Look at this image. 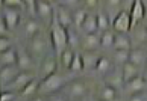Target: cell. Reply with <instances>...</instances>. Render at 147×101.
I'll return each mask as SVG.
<instances>
[{
  "instance_id": "cell-1",
  "label": "cell",
  "mask_w": 147,
  "mask_h": 101,
  "mask_svg": "<svg viewBox=\"0 0 147 101\" xmlns=\"http://www.w3.org/2000/svg\"><path fill=\"white\" fill-rule=\"evenodd\" d=\"M68 27H65V26H62L59 21L55 18V21H53V26H52V44L53 47H55V51L56 53H61L68 47Z\"/></svg>"
},
{
  "instance_id": "cell-2",
  "label": "cell",
  "mask_w": 147,
  "mask_h": 101,
  "mask_svg": "<svg viewBox=\"0 0 147 101\" xmlns=\"http://www.w3.org/2000/svg\"><path fill=\"white\" fill-rule=\"evenodd\" d=\"M62 84H64V77L59 76L58 72H55L49 77H44V80L40 84V92H42V94L55 92L59 88H62Z\"/></svg>"
},
{
  "instance_id": "cell-3",
  "label": "cell",
  "mask_w": 147,
  "mask_h": 101,
  "mask_svg": "<svg viewBox=\"0 0 147 101\" xmlns=\"http://www.w3.org/2000/svg\"><path fill=\"white\" fill-rule=\"evenodd\" d=\"M112 29L118 33H127L132 29V21H130V14L126 11H121L112 21Z\"/></svg>"
},
{
  "instance_id": "cell-4",
  "label": "cell",
  "mask_w": 147,
  "mask_h": 101,
  "mask_svg": "<svg viewBox=\"0 0 147 101\" xmlns=\"http://www.w3.org/2000/svg\"><path fill=\"white\" fill-rule=\"evenodd\" d=\"M146 15V8L143 0H134L132 6H130V21H132V27L138 23L140 20H143Z\"/></svg>"
},
{
  "instance_id": "cell-5",
  "label": "cell",
  "mask_w": 147,
  "mask_h": 101,
  "mask_svg": "<svg viewBox=\"0 0 147 101\" xmlns=\"http://www.w3.org/2000/svg\"><path fill=\"white\" fill-rule=\"evenodd\" d=\"M146 83H144V78L137 76L135 78H132V80H129L124 83V92H126L127 95H134V94H138L144 89Z\"/></svg>"
},
{
  "instance_id": "cell-6",
  "label": "cell",
  "mask_w": 147,
  "mask_h": 101,
  "mask_svg": "<svg viewBox=\"0 0 147 101\" xmlns=\"http://www.w3.org/2000/svg\"><path fill=\"white\" fill-rule=\"evenodd\" d=\"M55 18H56L62 26H65V27H70V26L73 24V14L70 12V11L65 8V6H62V5H59V6L56 8Z\"/></svg>"
},
{
  "instance_id": "cell-7",
  "label": "cell",
  "mask_w": 147,
  "mask_h": 101,
  "mask_svg": "<svg viewBox=\"0 0 147 101\" xmlns=\"http://www.w3.org/2000/svg\"><path fill=\"white\" fill-rule=\"evenodd\" d=\"M88 92V86L84 82H73L68 88V95L70 98H82Z\"/></svg>"
},
{
  "instance_id": "cell-8",
  "label": "cell",
  "mask_w": 147,
  "mask_h": 101,
  "mask_svg": "<svg viewBox=\"0 0 147 101\" xmlns=\"http://www.w3.org/2000/svg\"><path fill=\"white\" fill-rule=\"evenodd\" d=\"M52 5L49 0H38L36 3V15L42 20H49L52 17Z\"/></svg>"
},
{
  "instance_id": "cell-9",
  "label": "cell",
  "mask_w": 147,
  "mask_h": 101,
  "mask_svg": "<svg viewBox=\"0 0 147 101\" xmlns=\"http://www.w3.org/2000/svg\"><path fill=\"white\" fill-rule=\"evenodd\" d=\"M99 45H100V36L96 35V33H86V36L82 41V47L85 50H88V51L97 50Z\"/></svg>"
},
{
  "instance_id": "cell-10",
  "label": "cell",
  "mask_w": 147,
  "mask_h": 101,
  "mask_svg": "<svg viewBox=\"0 0 147 101\" xmlns=\"http://www.w3.org/2000/svg\"><path fill=\"white\" fill-rule=\"evenodd\" d=\"M56 59H55V56H47L44 62H42V65H41V71H42V77H49V76H52V74H55L56 72Z\"/></svg>"
},
{
  "instance_id": "cell-11",
  "label": "cell",
  "mask_w": 147,
  "mask_h": 101,
  "mask_svg": "<svg viewBox=\"0 0 147 101\" xmlns=\"http://www.w3.org/2000/svg\"><path fill=\"white\" fill-rule=\"evenodd\" d=\"M30 80H32L30 74H28V72H18L17 76H15L14 80L11 82V86H12V89H15V91H21V89H23Z\"/></svg>"
},
{
  "instance_id": "cell-12",
  "label": "cell",
  "mask_w": 147,
  "mask_h": 101,
  "mask_svg": "<svg viewBox=\"0 0 147 101\" xmlns=\"http://www.w3.org/2000/svg\"><path fill=\"white\" fill-rule=\"evenodd\" d=\"M3 18H5V21H6V24H8L9 29H15V27H17V24H18V21H20L18 11L6 8V9H5V12H3Z\"/></svg>"
},
{
  "instance_id": "cell-13",
  "label": "cell",
  "mask_w": 147,
  "mask_h": 101,
  "mask_svg": "<svg viewBox=\"0 0 147 101\" xmlns=\"http://www.w3.org/2000/svg\"><path fill=\"white\" fill-rule=\"evenodd\" d=\"M17 60H18V54L12 49L2 51V54H0V63H2V66H9V65L12 66L17 63Z\"/></svg>"
},
{
  "instance_id": "cell-14",
  "label": "cell",
  "mask_w": 147,
  "mask_h": 101,
  "mask_svg": "<svg viewBox=\"0 0 147 101\" xmlns=\"http://www.w3.org/2000/svg\"><path fill=\"white\" fill-rule=\"evenodd\" d=\"M138 65H135V63H132L130 60H127L126 63L123 65V78H124V83L132 80V78H135L138 76Z\"/></svg>"
},
{
  "instance_id": "cell-15",
  "label": "cell",
  "mask_w": 147,
  "mask_h": 101,
  "mask_svg": "<svg viewBox=\"0 0 147 101\" xmlns=\"http://www.w3.org/2000/svg\"><path fill=\"white\" fill-rule=\"evenodd\" d=\"M46 49V42L44 39L41 38V36H34V38H30V47L29 50L34 56H40L42 51Z\"/></svg>"
},
{
  "instance_id": "cell-16",
  "label": "cell",
  "mask_w": 147,
  "mask_h": 101,
  "mask_svg": "<svg viewBox=\"0 0 147 101\" xmlns=\"http://www.w3.org/2000/svg\"><path fill=\"white\" fill-rule=\"evenodd\" d=\"M112 47L115 50H130L132 44H130V39L127 38V36L120 33V35H115V39H114V45Z\"/></svg>"
},
{
  "instance_id": "cell-17",
  "label": "cell",
  "mask_w": 147,
  "mask_h": 101,
  "mask_svg": "<svg viewBox=\"0 0 147 101\" xmlns=\"http://www.w3.org/2000/svg\"><path fill=\"white\" fill-rule=\"evenodd\" d=\"M124 83V78H123V71H115L112 72L111 76L106 77V84H111L114 88H120L121 84Z\"/></svg>"
},
{
  "instance_id": "cell-18",
  "label": "cell",
  "mask_w": 147,
  "mask_h": 101,
  "mask_svg": "<svg viewBox=\"0 0 147 101\" xmlns=\"http://www.w3.org/2000/svg\"><path fill=\"white\" fill-rule=\"evenodd\" d=\"M84 30L86 33H96L97 30H99V24H97V17L96 15H88L84 23Z\"/></svg>"
},
{
  "instance_id": "cell-19",
  "label": "cell",
  "mask_w": 147,
  "mask_h": 101,
  "mask_svg": "<svg viewBox=\"0 0 147 101\" xmlns=\"http://www.w3.org/2000/svg\"><path fill=\"white\" fill-rule=\"evenodd\" d=\"M15 78V74H14V70L9 66H2V71H0V82H2V84H11V82H12Z\"/></svg>"
},
{
  "instance_id": "cell-20",
  "label": "cell",
  "mask_w": 147,
  "mask_h": 101,
  "mask_svg": "<svg viewBox=\"0 0 147 101\" xmlns=\"http://www.w3.org/2000/svg\"><path fill=\"white\" fill-rule=\"evenodd\" d=\"M36 91H40V83H38L35 78H32V80L20 91V94H21V97H30V95H34Z\"/></svg>"
},
{
  "instance_id": "cell-21",
  "label": "cell",
  "mask_w": 147,
  "mask_h": 101,
  "mask_svg": "<svg viewBox=\"0 0 147 101\" xmlns=\"http://www.w3.org/2000/svg\"><path fill=\"white\" fill-rule=\"evenodd\" d=\"M100 98L105 100V101H114V100L117 98L115 88L111 86V84H106V86L102 89V92H100Z\"/></svg>"
},
{
  "instance_id": "cell-22",
  "label": "cell",
  "mask_w": 147,
  "mask_h": 101,
  "mask_svg": "<svg viewBox=\"0 0 147 101\" xmlns=\"http://www.w3.org/2000/svg\"><path fill=\"white\" fill-rule=\"evenodd\" d=\"M17 66H18V70H21V71H26V70H29V68H32L30 56L24 54V53H20V54H18V60H17Z\"/></svg>"
},
{
  "instance_id": "cell-23",
  "label": "cell",
  "mask_w": 147,
  "mask_h": 101,
  "mask_svg": "<svg viewBox=\"0 0 147 101\" xmlns=\"http://www.w3.org/2000/svg\"><path fill=\"white\" fill-rule=\"evenodd\" d=\"M40 32V24L36 23L35 20H30L26 23V27H24V33L28 38H34V36H36V33Z\"/></svg>"
},
{
  "instance_id": "cell-24",
  "label": "cell",
  "mask_w": 147,
  "mask_h": 101,
  "mask_svg": "<svg viewBox=\"0 0 147 101\" xmlns=\"http://www.w3.org/2000/svg\"><path fill=\"white\" fill-rule=\"evenodd\" d=\"M86 17H88V14H86L85 9H78L76 12L73 14V24L76 26V27H82Z\"/></svg>"
},
{
  "instance_id": "cell-25",
  "label": "cell",
  "mask_w": 147,
  "mask_h": 101,
  "mask_svg": "<svg viewBox=\"0 0 147 101\" xmlns=\"http://www.w3.org/2000/svg\"><path fill=\"white\" fill-rule=\"evenodd\" d=\"M144 59H146V56H144V53L143 50H132L130 49V56H129V60L135 63V65H143L144 63Z\"/></svg>"
},
{
  "instance_id": "cell-26",
  "label": "cell",
  "mask_w": 147,
  "mask_h": 101,
  "mask_svg": "<svg viewBox=\"0 0 147 101\" xmlns=\"http://www.w3.org/2000/svg\"><path fill=\"white\" fill-rule=\"evenodd\" d=\"M130 56V50H115L114 51V60L115 63H120V65H124L129 60Z\"/></svg>"
},
{
  "instance_id": "cell-27",
  "label": "cell",
  "mask_w": 147,
  "mask_h": 101,
  "mask_svg": "<svg viewBox=\"0 0 147 101\" xmlns=\"http://www.w3.org/2000/svg\"><path fill=\"white\" fill-rule=\"evenodd\" d=\"M73 59H74V53L70 50V49H65V50L61 53V63H62L64 68H68V70H70Z\"/></svg>"
},
{
  "instance_id": "cell-28",
  "label": "cell",
  "mask_w": 147,
  "mask_h": 101,
  "mask_svg": "<svg viewBox=\"0 0 147 101\" xmlns=\"http://www.w3.org/2000/svg\"><path fill=\"white\" fill-rule=\"evenodd\" d=\"M114 39H115V35L109 30H105V33L102 35L100 38V45L103 49H108V47H112L114 45Z\"/></svg>"
},
{
  "instance_id": "cell-29",
  "label": "cell",
  "mask_w": 147,
  "mask_h": 101,
  "mask_svg": "<svg viewBox=\"0 0 147 101\" xmlns=\"http://www.w3.org/2000/svg\"><path fill=\"white\" fill-rule=\"evenodd\" d=\"M85 68V62H84V56L80 54H74V59L71 62V66H70V71L73 72H79Z\"/></svg>"
},
{
  "instance_id": "cell-30",
  "label": "cell",
  "mask_w": 147,
  "mask_h": 101,
  "mask_svg": "<svg viewBox=\"0 0 147 101\" xmlns=\"http://www.w3.org/2000/svg\"><path fill=\"white\" fill-rule=\"evenodd\" d=\"M111 70V60L108 59V57H99V60H97V65H96V71H99L100 74L102 72H108Z\"/></svg>"
},
{
  "instance_id": "cell-31",
  "label": "cell",
  "mask_w": 147,
  "mask_h": 101,
  "mask_svg": "<svg viewBox=\"0 0 147 101\" xmlns=\"http://www.w3.org/2000/svg\"><path fill=\"white\" fill-rule=\"evenodd\" d=\"M97 24H99V30L105 32L109 27V20H108V17L105 14H99L97 15Z\"/></svg>"
},
{
  "instance_id": "cell-32",
  "label": "cell",
  "mask_w": 147,
  "mask_h": 101,
  "mask_svg": "<svg viewBox=\"0 0 147 101\" xmlns=\"http://www.w3.org/2000/svg\"><path fill=\"white\" fill-rule=\"evenodd\" d=\"M2 3L8 8H21V6H24V0H2Z\"/></svg>"
},
{
  "instance_id": "cell-33",
  "label": "cell",
  "mask_w": 147,
  "mask_h": 101,
  "mask_svg": "<svg viewBox=\"0 0 147 101\" xmlns=\"http://www.w3.org/2000/svg\"><path fill=\"white\" fill-rule=\"evenodd\" d=\"M36 3L38 0H24V6L28 8V11L32 15H36Z\"/></svg>"
},
{
  "instance_id": "cell-34",
  "label": "cell",
  "mask_w": 147,
  "mask_h": 101,
  "mask_svg": "<svg viewBox=\"0 0 147 101\" xmlns=\"http://www.w3.org/2000/svg\"><path fill=\"white\" fill-rule=\"evenodd\" d=\"M8 49H11L9 39L6 38V36H0V53H2V51H6Z\"/></svg>"
},
{
  "instance_id": "cell-35",
  "label": "cell",
  "mask_w": 147,
  "mask_h": 101,
  "mask_svg": "<svg viewBox=\"0 0 147 101\" xmlns=\"http://www.w3.org/2000/svg\"><path fill=\"white\" fill-rule=\"evenodd\" d=\"M0 100L2 101H12V100H15V94L12 91H3Z\"/></svg>"
},
{
  "instance_id": "cell-36",
  "label": "cell",
  "mask_w": 147,
  "mask_h": 101,
  "mask_svg": "<svg viewBox=\"0 0 147 101\" xmlns=\"http://www.w3.org/2000/svg\"><path fill=\"white\" fill-rule=\"evenodd\" d=\"M8 24L6 21H5V18L2 17V20H0V36H6L8 35Z\"/></svg>"
},
{
  "instance_id": "cell-37",
  "label": "cell",
  "mask_w": 147,
  "mask_h": 101,
  "mask_svg": "<svg viewBox=\"0 0 147 101\" xmlns=\"http://www.w3.org/2000/svg\"><path fill=\"white\" fill-rule=\"evenodd\" d=\"M99 5V0H85V6L90 9H94Z\"/></svg>"
},
{
  "instance_id": "cell-38",
  "label": "cell",
  "mask_w": 147,
  "mask_h": 101,
  "mask_svg": "<svg viewBox=\"0 0 147 101\" xmlns=\"http://www.w3.org/2000/svg\"><path fill=\"white\" fill-rule=\"evenodd\" d=\"M108 5H109L111 8H117L121 5V0H108Z\"/></svg>"
},
{
  "instance_id": "cell-39",
  "label": "cell",
  "mask_w": 147,
  "mask_h": 101,
  "mask_svg": "<svg viewBox=\"0 0 147 101\" xmlns=\"http://www.w3.org/2000/svg\"><path fill=\"white\" fill-rule=\"evenodd\" d=\"M65 3H67V5H76V3H78V0H65Z\"/></svg>"
},
{
  "instance_id": "cell-40",
  "label": "cell",
  "mask_w": 147,
  "mask_h": 101,
  "mask_svg": "<svg viewBox=\"0 0 147 101\" xmlns=\"http://www.w3.org/2000/svg\"><path fill=\"white\" fill-rule=\"evenodd\" d=\"M146 80H147V66H146Z\"/></svg>"
},
{
  "instance_id": "cell-41",
  "label": "cell",
  "mask_w": 147,
  "mask_h": 101,
  "mask_svg": "<svg viewBox=\"0 0 147 101\" xmlns=\"http://www.w3.org/2000/svg\"><path fill=\"white\" fill-rule=\"evenodd\" d=\"M127 2H130V3H132V2H134V0H127Z\"/></svg>"
},
{
  "instance_id": "cell-42",
  "label": "cell",
  "mask_w": 147,
  "mask_h": 101,
  "mask_svg": "<svg viewBox=\"0 0 147 101\" xmlns=\"http://www.w3.org/2000/svg\"><path fill=\"white\" fill-rule=\"evenodd\" d=\"M146 14H147V9H146Z\"/></svg>"
},
{
  "instance_id": "cell-43",
  "label": "cell",
  "mask_w": 147,
  "mask_h": 101,
  "mask_svg": "<svg viewBox=\"0 0 147 101\" xmlns=\"http://www.w3.org/2000/svg\"><path fill=\"white\" fill-rule=\"evenodd\" d=\"M146 30H147V29H146Z\"/></svg>"
}]
</instances>
